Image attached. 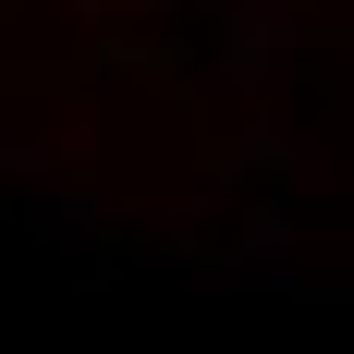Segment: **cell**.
Instances as JSON below:
<instances>
[{
  "label": "cell",
  "instance_id": "cell-1",
  "mask_svg": "<svg viewBox=\"0 0 354 354\" xmlns=\"http://www.w3.org/2000/svg\"><path fill=\"white\" fill-rule=\"evenodd\" d=\"M232 281H293V196H269V208L245 220V245H232Z\"/></svg>",
  "mask_w": 354,
  "mask_h": 354
}]
</instances>
